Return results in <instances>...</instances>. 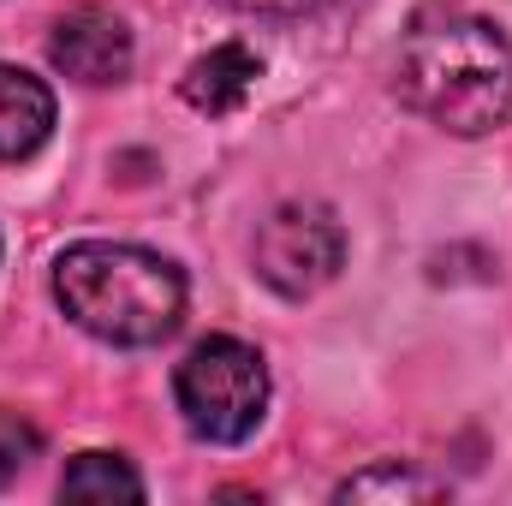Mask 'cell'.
<instances>
[{"label": "cell", "mask_w": 512, "mask_h": 506, "mask_svg": "<svg viewBox=\"0 0 512 506\" xmlns=\"http://www.w3.org/2000/svg\"><path fill=\"white\" fill-rule=\"evenodd\" d=\"M393 90L429 126L483 137L512 120V36L477 12H417L399 42Z\"/></svg>", "instance_id": "6da1fadb"}, {"label": "cell", "mask_w": 512, "mask_h": 506, "mask_svg": "<svg viewBox=\"0 0 512 506\" xmlns=\"http://www.w3.org/2000/svg\"><path fill=\"white\" fill-rule=\"evenodd\" d=\"M54 298L84 334L108 346H155L185 316V274L143 245L90 239L54 262Z\"/></svg>", "instance_id": "7a4b0ae2"}, {"label": "cell", "mask_w": 512, "mask_h": 506, "mask_svg": "<svg viewBox=\"0 0 512 506\" xmlns=\"http://www.w3.org/2000/svg\"><path fill=\"white\" fill-rule=\"evenodd\" d=\"M179 411H185V429L197 441H215V447H239L262 423L268 411V370H262V352L233 340V334H209L185 352L179 376Z\"/></svg>", "instance_id": "3957f363"}, {"label": "cell", "mask_w": 512, "mask_h": 506, "mask_svg": "<svg viewBox=\"0 0 512 506\" xmlns=\"http://www.w3.org/2000/svg\"><path fill=\"white\" fill-rule=\"evenodd\" d=\"M346 262V227L322 203H280L256 233V274L280 298L322 292Z\"/></svg>", "instance_id": "277c9868"}, {"label": "cell", "mask_w": 512, "mask_h": 506, "mask_svg": "<svg viewBox=\"0 0 512 506\" xmlns=\"http://www.w3.org/2000/svg\"><path fill=\"white\" fill-rule=\"evenodd\" d=\"M48 60H54L66 78L90 84V90L120 84V78L131 72L126 18L108 12V6H78V12H66V18L54 24V36H48Z\"/></svg>", "instance_id": "5b68a950"}, {"label": "cell", "mask_w": 512, "mask_h": 506, "mask_svg": "<svg viewBox=\"0 0 512 506\" xmlns=\"http://www.w3.org/2000/svg\"><path fill=\"white\" fill-rule=\"evenodd\" d=\"M256 78H262L256 48H245V42H221V48H209V54H197V60L185 66L179 96H185L197 114H239V108L251 102Z\"/></svg>", "instance_id": "8992f818"}, {"label": "cell", "mask_w": 512, "mask_h": 506, "mask_svg": "<svg viewBox=\"0 0 512 506\" xmlns=\"http://www.w3.org/2000/svg\"><path fill=\"white\" fill-rule=\"evenodd\" d=\"M54 137V90L0 60V161H30Z\"/></svg>", "instance_id": "52a82bcc"}, {"label": "cell", "mask_w": 512, "mask_h": 506, "mask_svg": "<svg viewBox=\"0 0 512 506\" xmlns=\"http://www.w3.org/2000/svg\"><path fill=\"white\" fill-rule=\"evenodd\" d=\"M66 501H143V477L120 453H78L60 477Z\"/></svg>", "instance_id": "ba28073f"}, {"label": "cell", "mask_w": 512, "mask_h": 506, "mask_svg": "<svg viewBox=\"0 0 512 506\" xmlns=\"http://www.w3.org/2000/svg\"><path fill=\"white\" fill-rule=\"evenodd\" d=\"M441 495H447V483H435V477H423L399 459L376 465V471H358L334 489V501H441Z\"/></svg>", "instance_id": "9c48e42d"}, {"label": "cell", "mask_w": 512, "mask_h": 506, "mask_svg": "<svg viewBox=\"0 0 512 506\" xmlns=\"http://www.w3.org/2000/svg\"><path fill=\"white\" fill-rule=\"evenodd\" d=\"M36 453H42V429L30 417H18V411H0V489L18 483Z\"/></svg>", "instance_id": "30bf717a"}, {"label": "cell", "mask_w": 512, "mask_h": 506, "mask_svg": "<svg viewBox=\"0 0 512 506\" xmlns=\"http://www.w3.org/2000/svg\"><path fill=\"white\" fill-rule=\"evenodd\" d=\"M245 12H262V18H298V12H316V6H334V0H233Z\"/></svg>", "instance_id": "8fae6325"}]
</instances>
